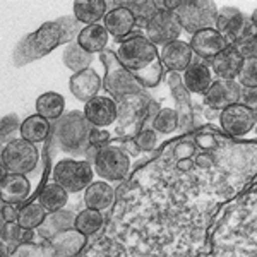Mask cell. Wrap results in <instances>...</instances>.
<instances>
[{"mask_svg": "<svg viewBox=\"0 0 257 257\" xmlns=\"http://www.w3.org/2000/svg\"><path fill=\"white\" fill-rule=\"evenodd\" d=\"M115 57L123 69H127L144 89L156 88L163 77V65L158 48L143 33H131L115 48Z\"/></svg>", "mask_w": 257, "mask_h": 257, "instance_id": "6da1fadb", "label": "cell"}, {"mask_svg": "<svg viewBox=\"0 0 257 257\" xmlns=\"http://www.w3.org/2000/svg\"><path fill=\"white\" fill-rule=\"evenodd\" d=\"M91 123L84 118L82 111H67L55 120L52 131V146L59 148L62 153L70 158L86 160V155L91 149L89 132Z\"/></svg>", "mask_w": 257, "mask_h": 257, "instance_id": "7a4b0ae2", "label": "cell"}, {"mask_svg": "<svg viewBox=\"0 0 257 257\" xmlns=\"http://www.w3.org/2000/svg\"><path fill=\"white\" fill-rule=\"evenodd\" d=\"M60 45L65 47L64 31H62L59 21H47L31 35L24 36L18 43L12 53V62L16 67H23L31 62L48 55Z\"/></svg>", "mask_w": 257, "mask_h": 257, "instance_id": "3957f363", "label": "cell"}, {"mask_svg": "<svg viewBox=\"0 0 257 257\" xmlns=\"http://www.w3.org/2000/svg\"><path fill=\"white\" fill-rule=\"evenodd\" d=\"M151 99L146 93L141 94H127L115 99L117 105V120L113 125H117L118 132H123L125 139H134L141 128L144 127L148 120V106Z\"/></svg>", "mask_w": 257, "mask_h": 257, "instance_id": "277c9868", "label": "cell"}, {"mask_svg": "<svg viewBox=\"0 0 257 257\" xmlns=\"http://www.w3.org/2000/svg\"><path fill=\"white\" fill-rule=\"evenodd\" d=\"M99 59H101L103 67H105L103 88H105L106 93H110V98L118 99L122 96H127V94L146 93V89L139 84V81L127 69L120 65L113 52L105 50V52L99 53Z\"/></svg>", "mask_w": 257, "mask_h": 257, "instance_id": "5b68a950", "label": "cell"}, {"mask_svg": "<svg viewBox=\"0 0 257 257\" xmlns=\"http://www.w3.org/2000/svg\"><path fill=\"white\" fill-rule=\"evenodd\" d=\"M93 172L105 182H120L128 175L131 156L120 146V143H110L96 149L93 161Z\"/></svg>", "mask_w": 257, "mask_h": 257, "instance_id": "8992f818", "label": "cell"}, {"mask_svg": "<svg viewBox=\"0 0 257 257\" xmlns=\"http://www.w3.org/2000/svg\"><path fill=\"white\" fill-rule=\"evenodd\" d=\"M173 12L180 21L182 30L196 35L199 31L214 28L218 6L211 0H182Z\"/></svg>", "mask_w": 257, "mask_h": 257, "instance_id": "52a82bcc", "label": "cell"}, {"mask_svg": "<svg viewBox=\"0 0 257 257\" xmlns=\"http://www.w3.org/2000/svg\"><path fill=\"white\" fill-rule=\"evenodd\" d=\"M52 178L67 194H76L81 192V190H86V187L93 182L94 172L89 161L64 158L53 167Z\"/></svg>", "mask_w": 257, "mask_h": 257, "instance_id": "ba28073f", "label": "cell"}, {"mask_svg": "<svg viewBox=\"0 0 257 257\" xmlns=\"http://www.w3.org/2000/svg\"><path fill=\"white\" fill-rule=\"evenodd\" d=\"M2 161L7 173L14 175H30L40 165V149L23 138L11 141L4 146Z\"/></svg>", "mask_w": 257, "mask_h": 257, "instance_id": "9c48e42d", "label": "cell"}, {"mask_svg": "<svg viewBox=\"0 0 257 257\" xmlns=\"http://www.w3.org/2000/svg\"><path fill=\"white\" fill-rule=\"evenodd\" d=\"M182 30L180 21H178L177 14L173 11H158L155 14L149 23L144 28L143 35L155 45L156 48H161L168 43H173V41H178L182 36Z\"/></svg>", "mask_w": 257, "mask_h": 257, "instance_id": "30bf717a", "label": "cell"}, {"mask_svg": "<svg viewBox=\"0 0 257 257\" xmlns=\"http://www.w3.org/2000/svg\"><path fill=\"white\" fill-rule=\"evenodd\" d=\"M219 123L223 131L233 138L245 136L255 125V110L247 108L242 103H235L219 111Z\"/></svg>", "mask_w": 257, "mask_h": 257, "instance_id": "8fae6325", "label": "cell"}, {"mask_svg": "<svg viewBox=\"0 0 257 257\" xmlns=\"http://www.w3.org/2000/svg\"><path fill=\"white\" fill-rule=\"evenodd\" d=\"M213 77L214 76H213V72H211L208 62L194 57L190 65L184 70L182 82H184V88L187 89L189 94L204 98L206 91L209 89V86L213 84V81H214Z\"/></svg>", "mask_w": 257, "mask_h": 257, "instance_id": "7c38bea8", "label": "cell"}, {"mask_svg": "<svg viewBox=\"0 0 257 257\" xmlns=\"http://www.w3.org/2000/svg\"><path fill=\"white\" fill-rule=\"evenodd\" d=\"M82 115H84V118L93 127L106 128L113 125L115 120H117V105H115V99L110 96L98 94L96 98L84 103Z\"/></svg>", "mask_w": 257, "mask_h": 257, "instance_id": "4fadbf2b", "label": "cell"}, {"mask_svg": "<svg viewBox=\"0 0 257 257\" xmlns=\"http://www.w3.org/2000/svg\"><path fill=\"white\" fill-rule=\"evenodd\" d=\"M189 47L192 50L194 57L209 64V60L214 59L219 52H223L228 47V43L223 38V35H219L216 30L211 28V30H204L192 35V38L189 41Z\"/></svg>", "mask_w": 257, "mask_h": 257, "instance_id": "5bb4252c", "label": "cell"}, {"mask_svg": "<svg viewBox=\"0 0 257 257\" xmlns=\"http://www.w3.org/2000/svg\"><path fill=\"white\" fill-rule=\"evenodd\" d=\"M240 84L237 81H221L216 79L209 86V89L204 94V103L211 110L221 111L226 106L235 105L240 99Z\"/></svg>", "mask_w": 257, "mask_h": 257, "instance_id": "9a60e30c", "label": "cell"}, {"mask_svg": "<svg viewBox=\"0 0 257 257\" xmlns=\"http://www.w3.org/2000/svg\"><path fill=\"white\" fill-rule=\"evenodd\" d=\"M160 60L163 69H167L168 72H184L185 69L190 65V62L194 59V53L190 50L187 41H173L158 50Z\"/></svg>", "mask_w": 257, "mask_h": 257, "instance_id": "2e32d148", "label": "cell"}, {"mask_svg": "<svg viewBox=\"0 0 257 257\" xmlns=\"http://www.w3.org/2000/svg\"><path fill=\"white\" fill-rule=\"evenodd\" d=\"M33 194V184L26 175H14L7 173L0 182V197L6 204L21 206L26 202Z\"/></svg>", "mask_w": 257, "mask_h": 257, "instance_id": "e0dca14e", "label": "cell"}, {"mask_svg": "<svg viewBox=\"0 0 257 257\" xmlns=\"http://www.w3.org/2000/svg\"><path fill=\"white\" fill-rule=\"evenodd\" d=\"M70 93L74 94L79 101L88 103L89 99L96 98L99 89L103 88V79L94 69H84L81 72L74 74L69 81Z\"/></svg>", "mask_w": 257, "mask_h": 257, "instance_id": "ac0fdd59", "label": "cell"}, {"mask_svg": "<svg viewBox=\"0 0 257 257\" xmlns=\"http://www.w3.org/2000/svg\"><path fill=\"white\" fill-rule=\"evenodd\" d=\"M242 64H243L242 55L235 50L233 45H228L223 52H219L214 59L209 60V69L213 72V76H216L218 79L235 81Z\"/></svg>", "mask_w": 257, "mask_h": 257, "instance_id": "d6986e66", "label": "cell"}, {"mask_svg": "<svg viewBox=\"0 0 257 257\" xmlns=\"http://www.w3.org/2000/svg\"><path fill=\"white\" fill-rule=\"evenodd\" d=\"M101 24L105 26V30L108 31L110 36H113L115 40L122 41L125 36H128L131 33H134L136 18L127 7L117 6L115 9L106 12Z\"/></svg>", "mask_w": 257, "mask_h": 257, "instance_id": "ffe728a7", "label": "cell"}, {"mask_svg": "<svg viewBox=\"0 0 257 257\" xmlns=\"http://www.w3.org/2000/svg\"><path fill=\"white\" fill-rule=\"evenodd\" d=\"M50 247L55 257H76L88 243V237H84L77 230L70 228L48 240Z\"/></svg>", "mask_w": 257, "mask_h": 257, "instance_id": "44dd1931", "label": "cell"}, {"mask_svg": "<svg viewBox=\"0 0 257 257\" xmlns=\"http://www.w3.org/2000/svg\"><path fill=\"white\" fill-rule=\"evenodd\" d=\"M74 223H76V213L64 208L59 211H53V213H48L45 216L43 223L36 228V233H38L41 240H50L52 237H55L57 233H62V231L74 228Z\"/></svg>", "mask_w": 257, "mask_h": 257, "instance_id": "7402d4cb", "label": "cell"}, {"mask_svg": "<svg viewBox=\"0 0 257 257\" xmlns=\"http://www.w3.org/2000/svg\"><path fill=\"white\" fill-rule=\"evenodd\" d=\"M113 202H115V189L105 180L91 182L84 190V204L88 209H94L103 213V211L110 209Z\"/></svg>", "mask_w": 257, "mask_h": 257, "instance_id": "603a6c76", "label": "cell"}, {"mask_svg": "<svg viewBox=\"0 0 257 257\" xmlns=\"http://www.w3.org/2000/svg\"><path fill=\"white\" fill-rule=\"evenodd\" d=\"M77 45L84 50V52L91 53V55H99L105 52L110 43V35L105 30L103 24H91V26H84L82 31L77 36Z\"/></svg>", "mask_w": 257, "mask_h": 257, "instance_id": "cb8c5ba5", "label": "cell"}, {"mask_svg": "<svg viewBox=\"0 0 257 257\" xmlns=\"http://www.w3.org/2000/svg\"><path fill=\"white\" fill-rule=\"evenodd\" d=\"M74 18H76L82 26H91L103 21L105 14L108 12L105 0H77L74 2Z\"/></svg>", "mask_w": 257, "mask_h": 257, "instance_id": "d4e9b609", "label": "cell"}, {"mask_svg": "<svg viewBox=\"0 0 257 257\" xmlns=\"http://www.w3.org/2000/svg\"><path fill=\"white\" fill-rule=\"evenodd\" d=\"M50 132H52V123H50L47 118L35 113L21 122L19 136L24 141H28V143L38 144V143H43V141L48 138Z\"/></svg>", "mask_w": 257, "mask_h": 257, "instance_id": "484cf974", "label": "cell"}, {"mask_svg": "<svg viewBox=\"0 0 257 257\" xmlns=\"http://www.w3.org/2000/svg\"><path fill=\"white\" fill-rule=\"evenodd\" d=\"M65 110V99L59 93L47 91L36 99V115L50 120H57L64 115Z\"/></svg>", "mask_w": 257, "mask_h": 257, "instance_id": "4316f807", "label": "cell"}, {"mask_svg": "<svg viewBox=\"0 0 257 257\" xmlns=\"http://www.w3.org/2000/svg\"><path fill=\"white\" fill-rule=\"evenodd\" d=\"M94 57L96 55H91V53L84 52L77 41H70L64 47V53H62V60H64V65L67 69L72 70L74 74L81 72L84 69H89V65L94 62Z\"/></svg>", "mask_w": 257, "mask_h": 257, "instance_id": "83f0119b", "label": "cell"}, {"mask_svg": "<svg viewBox=\"0 0 257 257\" xmlns=\"http://www.w3.org/2000/svg\"><path fill=\"white\" fill-rule=\"evenodd\" d=\"M67 201H69V194L60 185H57L55 182H50L41 190L38 204H41V208L47 211V213H53V211L64 209Z\"/></svg>", "mask_w": 257, "mask_h": 257, "instance_id": "f1b7e54d", "label": "cell"}, {"mask_svg": "<svg viewBox=\"0 0 257 257\" xmlns=\"http://www.w3.org/2000/svg\"><path fill=\"white\" fill-rule=\"evenodd\" d=\"M35 238V230H26L19 225L18 221L6 223L0 230V242L6 243V247L12 252L21 243H30Z\"/></svg>", "mask_w": 257, "mask_h": 257, "instance_id": "f546056e", "label": "cell"}, {"mask_svg": "<svg viewBox=\"0 0 257 257\" xmlns=\"http://www.w3.org/2000/svg\"><path fill=\"white\" fill-rule=\"evenodd\" d=\"M105 225V216L103 213L94 209H82L81 213L76 214V223H74V230H77L84 237H91L96 235Z\"/></svg>", "mask_w": 257, "mask_h": 257, "instance_id": "4dcf8cb0", "label": "cell"}, {"mask_svg": "<svg viewBox=\"0 0 257 257\" xmlns=\"http://www.w3.org/2000/svg\"><path fill=\"white\" fill-rule=\"evenodd\" d=\"M120 7H127L128 11L134 14L136 18V26L146 28V24L155 18V14L158 12L155 2L151 0H136V2H117Z\"/></svg>", "mask_w": 257, "mask_h": 257, "instance_id": "1f68e13d", "label": "cell"}, {"mask_svg": "<svg viewBox=\"0 0 257 257\" xmlns=\"http://www.w3.org/2000/svg\"><path fill=\"white\" fill-rule=\"evenodd\" d=\"M47 214L48 213L41 208V204H38V202H30L26 206H21L18 223L23 228H26V230H36L43 223Z\"/></svg>", "mask_w": 257, "mask_h": 257, "instance_id": "d6a6232c", "label": "cell"}, {"mask_svg": "<svg viewBox=\"0 0 257 257\" xmlns=\"http://www.w3.org/2000/svg\"><path fill=\"white\" fill-rule=\"evenodd\" d=\"M151 128L158 134H172L178 128V113L173 108H160L156 117L153 118Z\"/></svg>", "mask_w": 257, "mask_h": 257, "instance_id": "836d02e7", "label": "cell"}, {"mask_svg": "<svg viewBox=\"0 0 257 257\" xmlns=\"http://www.w3.org/2000/svg\"><path fill=\"white\" fill-rule=\"evenodd\" d=\"M235 81L240 84V88H257V59H243V64L240 67Z\"/></svg>", "mask_w": 257, "mask_h": 257, "instance_id": "e575fe53", "label": "cell"}, {"mask_svg": "<svg viewBox=\"0 0 257 257\" xmlns=\"http://www.w3.org/2000/svg\"><path fill=\"white\" fill-rule=\"evenodd\" d=\"M21 131V120L18 115H7L0 118V146H6L11 141L18 139Z\"/></svg>", "mask_w": 257, "mask_h": 257, "instance_id": "d590c367", "label": "cell"}, {"mask_svg": "<svg viewBox=\"0 0 257 257\" xmlns=\"http://www.w3.org/2000/svg\"><path fill=\"white\" fill-rule=\"evenodd\" d=\"M134 143L138 144L141 151H153L158 148V132H155L151 127H143L134 136Z\"/></svg>", "mask_w": 257, "mask_h": 257, "instance_id": "8d00e7d4", "label": "cell"}, {"mask_svg": "<svg viewBox=\"0 0 257 257\" xmlns=\"http://www.w3.org/2000/svg\"><path fill=\"white\" fill-rule=\"evenodd\" d=\"M62 28V31H64V40H65V45L70 43V41H76L77 36H79V33L82 31V24L77 21L74 16H64V18L57 19Z\"/></svg>", "mask_w": 257, "mask_h": 257, "instance_id": "74e56055", "label": "cell"}, {"mask_svg": "<svg viewBox=\"0 0 257 257\" xmlns=\"http://www.w3.org/2000/svg\"><path fill=\"white\" fill-rule=\"evenodd\" d=\"M233 47L240 55H242V59H255V55H257L255 36H245V38H240Z\"/></svg>", "mask_w": 257, "mask_h": 257, "instance_id": "f35d334b", "label": "cell"}, {"mask_svg": "<svg viewBox=\"0 0 257 257\" xmlns=\"http://www.w3.org/2000/svg\"><path fill=\"white\" fill-rule=\"evenodd\" d=\"M11 257H43V252H41V245L30 242L21 243L19 247H16L11 252Z\"/></svg>", "mask_w": 257, "mask_h": 257, "instance_id": "ab89813d", "label": "cell"}, {"mask_svg": "<svg viewBox=\"0 0 257 257\" xmlns=\"http://www.w3.org/2000/svg\"><path fill=\"white\" fill-rule=\"evenodd\" d=\"M110 143V132L106 128H99V127H91L89 132V144L91 148H101L105 144Z\"/></svg>", "mask_w": 257, "mask_h": 257, "instance_id": "60d3db41", "label": "cell"}, {"mask_svg": "<svg viewBox=\"0 0 257 257\" xmlns=\"http://www.w3.org/2000/svg\"><path fill=\"white\" fill-rule=\"evenodd\" d=\"M238 103L245 105L247 108H250V110H255V106H257V89L242 88V91H240V99H238Z\"/></svg>", "mask_w": 257, "mask_h": 257, "instance_id": "b9f144b4", "label": "cell"}, {"mask_svg": "<svg viewBox=\"0 0 257 257\" xmlns=\"http://www.w3.org/2000/svg\"><path fill=\"white\" fill-rule=\"evenodd\" d=\"M19 206H12V204H6V208L2 211V218L6 223H14L18 221V216H19Z\"/></svg>", "mask_w": 257, "mask_h": 257, "instance_id": "7bdbcfd3", "label": "cell"}, {"mask_svg": "<svg viewBox=\"0 0 257 257\" xmlns=\"http://www.w3.org/2000/svg\"><path fill=\"white\" fill-rule=\"evenodd\" d=\"M120 146H122V149L128 156H139V153H141V149L138 148V144L134 143V139H123L122 143H120Z\"/></svg>", "mask_w": 257, "mask_h": 257, "instance_id": "ee69618b", "label": "cell"}, {"mask_svg": "<svg viewBox=\"0 0 257 257\" xmlns=\"http://www.w3.org/2000/svg\"><path fill=\"white\" fill-rule=\"evenodd\" d=\"M192 153H194L192 144H182V146H178L175 149V156L178 160H187V158L192 156Z\"/></svg>", "mask_w": 257, "mask_h": 257, "instance_id": "f6af8a7d", "label": "cell"}, {"mask_svg": "<svg viewBox=\"0 0 257 257\" xmlns=\"http://www.w3.org/2000/svg\"><path fill=\"white\" fill-rule=\"evenodd\" d=\"M196 165L201 168H209L213 165V158L209 155H199L196 158Z\"/></svg>", "mask_w": 257, "mask_h": 257, "instance_id": "bcb514c9", "label": "cell"}, {"mask_svg": "<svg viewBox=\"0 0 257 257\" xmlns=\"http://www.w3.org/2000/svg\"><path fill=\"white\" fill-rule=\"evenodd\" d=\"M2 151H4V146H0V182H2L4 177L7 175V170L4 167V161H2Z\"/></svg>", "mask_w": 257, "mask_h": 257, "instance_id": "7dc6e473", "label": "cell"}, {"mask_svg": "<svg viewBox=\"0 0 257 257\" xmlns=\"http://www.w3.org/2000/svg\"><path fill=\"white\" fill-rule=\"evenodd\" d=\"M190 167H192V160H190V158H187V160H180V161H178V168L184 170V172H185V170H189Z\"/></svg>", "mask_w": 257, "mask_h": 257, "instance_id": "c3c4849f", "label": "cell"}, {"mask_svg": "<svg viewBox=\"0 0 257 257\" xmlns=\"http://www.w3.org/2000/svg\"><path fill=\"white\" fill-rule=\"evenodd\" d=\"M0 257H11V250L6 247L4 242H0Z\"/></svg>", "mask_w": 257, "mask_h": 257, "instance_id": "681fc988", "label": "cell"}, {"mask_svg": "<svg viewBox=\"0 0 257 257\" xmlns=\"http://www.w3.org/2000/svg\"><path fill=\"white\" fill-rule=\"evenodd\" d=\"M4 208H6V202H4V201H2V197H0V216H2Z\"/></svg>", "mask_w": 257, "mask_h": 257, "instance_id": "f907efd6", "label": "cell"}, {"mask_svg": "<svg viewBox=\"0 0 257 257\" xmlns=\"http://www.w3.org/2000/svg\"><path fill=\"white\" fill-rule=\"evenodd\" d=\"M4 225H6V221H4V218L0 216V230H2V228H4Z\"/></svg>", "mask_w": 257, "mask_h": 257, "instance_id": "816d5d0a", "label": "cell"}]
</instances>
